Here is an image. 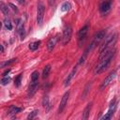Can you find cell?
I'll return each instance as SVG.
<instances>
[{
  "label": "cell",
  "mask_w": 120,
  "mask_h": 120,
  "mask_svg": "<svg viewBox=\"0 0 120 120\" xmlns=\"http://www.w3.org/2000/svg\"><path fill=\"white\" fill-rule=\"evenodd\" d=\"M8 82H9V78H8V77H6V76H5V77L0 81V83H1V84H3V85H5V84H7Z\"/></svg>",
  "instance_id": "27"
},
{
  "label": "cell",
  "mask_w": 120,
  "mask_h": 120,
  "mask_svg": "<svg viewBox=\"0 0 120 120\" xmlns=\"http://www.w3.org/2000/svg\"><path fill=\"white\" fill-rule=\"evenodd\" d=\"M17 32L22 36V38H23L22 37V33L24 32V27H23V22L21 19H18L17 20Z\"/></svg>",
  "instance_id": "15"
},
{
  "label": "cell",
  "mask_w": 120,
  "mask_h": 120,
  "mask_svg": "<svg viewBox=\"0 0 120 120\" xmlns=\"http://www.w3.org/2000/svg\"><path fill=\"white\" fill-rule=\"evenodd\" d=\"M21 111H22L21 108H18V107H15V106H11L10 110H9V113L10 114H16V113L20 112Z\"/></svg>",
  "instance_id": "21"
},
{
  "label": "cell",
  "mask_w": 120,
  "mask_h": 120,
  "mask_svg": "<svg viewBox=\"0 0 120 120\" xmlns=\"http://www.w3.org/2000/svg\"><path fill=\"white\" fill-rule=\"evenodd\" d=\"M38 88V80L31 81V83L29 84L28 91H27V97L28 98H32L35 95V93L37 92Z\"/></svg>",
  "instance_id": "7"
},
{
  "label": "cell",
  "mask_w": 120,
  "mask_h": 120,
  "mask_svg": "<svg viewBox=\"0 0 120 120\" xmlns=\"http://www.w3.org/2000/svg\"><path fill=\"white\" fill-rule=\"evenodd\" d=\"M9 71H10V69H7V70H6V71L3 73V76H4V77H5V76H7V75L9 73Z\"/></svg>",
  "instance_id": "30"
},
{
  "label": "cell",
  "mask_w": 120,
  "mask_h": 120,
  "mask_svg": "<svg viewBox=\"0 0 120 120\" xmlns=\"http://www.w3.org/2000/svg\"><path fill=\"white\" fill-rule=\"evenodd\" d=\"M8 7H10V8H12V10H14L15 12H18V8H17V7H16L15 5H13L12 3H9V4H8Z\"/></svg>",
  "instance_id": "28"
},
{
  "label": "cell",
  "mask_w": 120,
  "mask_h": 120,
  "mask_svg": "<svg viewBox=\"0 0 120 120\" xmlns=\"http://www.w3.org/2000/svg\"><path fill=\"white\" fill-rule=\"evenodd\" d=\"M40 40H38V41H35V42H33V43H31L30 45H29V49L31 50V51H36L38 47H39V45H40Z\"/></svg>",
  "instance_id": "18"
},
{
  "label": "cell",
  "mask_w": 120,
  "mask_h": 120,
  "mask_svg": "<svg viewBox=\"0 0 120 120\" xmlns=\"http://www.w3.org/2000/svg\"><path fill=\"white\" fill-rule=\"evenodd\" d=\"M50 71H51V66H50V65L45 66V68H44L43 70H42V78H43V79H46V78L49 76Z\"/></svg>",
  "instance_id": "17"
},
{
  "label": "cell",
  "mask_w": 120,
  "mask_h": 120,
  "mask_svg": "<svg viewBox=\"0 0 120 120\" xmlns=\"http://www.w3.org/2000/svg\"><path fill=\"white\" fill-rule=\"evenodd\" d=\"M3 51H4V49H3V47L0 45V52H3Z\"/></svg>",
  "instance_id": "33"
},
{
  "label": "cell",
  "mask_w": 120,
  "mask_h": 120,
  "mask_svg": "<svg viewBox=\"0 0 120 120\" xmlns=\"http://www.w3.org/2000/svg\"><path fill=\"white\" fill-rule=\"evenodd\" d=\"M115 41H116V34L113 35V36L108 37V38L105 39V41L101 44V46H100V48H99V53H101L103 51L109 49V47H110L111 45H113V44L115 43Z\"/></svg>",
  "instance_id": "3"
},
{
  "label": "cell",
  "mask_w": 120,
  "mask_h": 120,
  "mask_svg": "<svg viewBox=\"0 0 120 120\" xmlns=\"http://www.w3.org/2000/svg\"><path fill=\"white\" fill-rule=\"evenodd\" d=\"M72 35V28L70 25H66L63 30V36H62V43L63 45H66L69 42Z\"/></svg>",
  "instance_id": "5"
},
{
  "label": "cell",
  "mask_w": 120,
  "mask_h": 120,
  "mask_svg": "<svg viewBox=\"0 0 120 120\" xmlns=\"http://www.w3.org/2000/svg\"><path fill=\"white\" fill-rule=\"evenodd\" d=\"M88 29H89V25L88 24H85L84 26H82L79 33H78V41H79V46H82V44L83 43L84 39L86 38V36H87V33H88Z\"/></svg>",
  "instance_id": "6"
},
{
  "label": "cell",
  "mask_w": 120,
  "mask_h": 120,
  "mask_svg": "<svg viewBox=\"0 0 120 120\" xmlns=\"http://www.w3.org/2000/svg\"><path fill=\"white\" fill-rule=\"evenodd\" d=\"M90 87V83H88L86 86H85V91H84V93H83V95H82V97H85L86 96V94L88 93V88Z\"/></svg>",
  "instance_id": "29"
},
{
  "label": "cell",
  "mask_w": 120,
  "mask_h": 120,
  "mask_svg": "<svg viewBox=\"0 0 120 120\" xmlns=\"http://www.w3.org/2000/svg\"><path fill=\"white\" fill-rule=\"evenodd\" d=\"M115 54V49H107L100 53L99 61L95 68V74H99L104 71L110 65Z\"/></svg>",
  "instance_id": "1"
},
{
  "label": "cell",
  "mask_w": 120,
  "mask_h": 120,
  "mask_svg": "<svg viewBox=\"0 0 120 120\" xmlns=\"http://www.w3.org/2000/svg\"><path fill=\"white\" fill-rule=\"evenodd\" d=\"M1 25H2V24H1V22H0V29H1Z\"/></svg>",
  "instance_id": "34"
},
{
  "label": "cell",
  "mask_w": 120,
  "mask_h": 120,
  "mask_svg": "<svg viewBox=\"0 0 120 120\" xmlns=\"http://www.w3.org/2000/svg\"><path fill=\"white\" fill-rule=\"evenodd\" d=\"M115 76H116V71H115V70L112 71V72L105 78V80L102 82V83H101V85H100V90H102V89H104L105 87H107V86L112 82V80L115 78Z\"/></svg>",
  "instance_id": "8"
},
{
  "label": "cell",
  "mask_w": 120,
  "mask_h": 120,
  "mask_svg": "<svg viewBox=\"0 0 120 120\" xmlns=\"http://www.w3.org/2000/svg\"><path fill=\"white\" fill-rule=\"evenodd\" d=\"M38 110H35V111H33L28 116H27V119H33L37 114H38Z\"/></svg>",
  "instance_id": "26"
},
{
  "label": "cell",
  "mask_w": 120,
  "mask_h": 120,
  "mask_svg": "<svg viewBox=\"0 0 120 120\" xmlns=\"http://www.w3.org/2000/svg\"><path fill=\"white\" fill-rule=\"evenodd\" d=\"M70 8H71L70 3H69V2H65V3H63V5L61 6V10H62V11H68V10L70 9Z\"/></svg>",
  "instance_id": "20"
},
{
  "label": "cell",
  "mask_w": 120,
  "mask_h": 120,
  "mask_svg": "<svg viewBox=\"0 0 120 120\" xmlns=\"http://www.w3.org/2000/svg\"><path fill=\"white\" fill-rule=\"evenodd\" d=\"M38 71H34L33 73H32V75H31V81H37V80H38Z\"/></svg>",
  "instance_id": "25"
},
{
  "label": "cell",
  "mask_w": 120,
  "mask_h": 120,
  "mask_svg": "<svg viewBox=\"0 0 120 120\" xmlns=\"http://www.w3.org/2000/svg\"><path fill=\"white\" fill-rule=\"evenodd\" d=\"M56 41H57V38H52L49 39V41L47 43V49H48L49 52H52L54 49Z\"/></svg>",
  "instance_id": "14"
},
{
  "label": "cell",
  "mask_w": 120,
  "mask_h": 120,
  "mask_svg": "<svg viewBox=\"0 0 120 120\" xmlns=\"http://www.w3.org/2000/svg\"><path fill=\"white\" fill-rule=\"evenodd\" d=\"M44 14H45V7L42 3H38L37 7V22L38 25L42 24Z\"/></svg>",
  "instance_id": "4"
},
{
  "label": "cell",
  "mask_w": 120,
  "mask_h": 120,
  "mask_svg": "<svg viewBox=\"0 0 120 120\" xmlns=\"http://www.w3.org/2000/svg\"><path fill=\"white\" fill-rule=\"evenodd\" d=\"M21 81H22V74H19V75L15 78V80H14V84H15V86L19 87L20 84H21Z\"/></svg>",
  "instance_id": "24"
},
{
  "label": "cell",
  "mask_w": 120,
  "mask_h": 120,
  "mask_svg": "<svg viewBox=\"0 0 120 120\" xmlns=\"http://www.w3.org/2000/svg\"><path fill=\"white\" fill-rule=\"evenodd\" d=\"M4 25H5V27L8 29V30H11L12 29V24H11V22H10V20L9 19H5V21H4Z\"/></svg>",
  "instance_id": "22"
},
{
  "label": "cell",
  "mask_w": 120,
  "mask_h": 120,
  "mask_svg": "<svg viewBox=\"0 0 120 120\" xmlns=\"http://www.w3.org/2000/svg\"><path fill=\"white\" fill-rule=\"evenodd\" d=\"M17 2H19L21 5H24L25 4V0H17Z\"/></svg>",
  "instance_id": "31"
},
{
  "label": "cell",
  "mask_w": 120,
  "mask_h": 120,
  "mask_svg": "<svg viewBox=\"0 0 120 120\" xmlns=\"http://www.w3.org/2000/svg\"><path fill=\"white\" fill-rule=\"evenodd\" d=\"M42 105L43 107L45 108L46 111H49L51 109V103H50V99H49V97L48 95H45L43 97V99H42Z\"/></svg>",
  "instance_id": "16"
},
{
  "label": "cell",
  "mask_w": 120,
  "mask_h": 120,
  "mask_svg": "<svg viewBox=\"0 0 120 120\" xmlns=\"http://www.w3.org/2000/svg\"><path fill=\"white\" fill-rule=\"evenodd\" d=\"M68 97H69V92H68V91L66 92V93L63 95V97H62V98H61V101H60L59 108H58V112H59V113H61V112L64 111V109H65V107H66V105H67V103H68Z\"/></svg>",
  "instance_id": "10"
},
{
  "label": "cell",
  "mask_w": 120,
  "mask_h": 120,
  "mask_svg": "<svg viewBox=\"0 0 120 120\" xmlns=\"http://www.w3.org/2000/svg\"><path fill=\"white\" fill-rule=\"evenodd\" d=\"M17 59L15 58H13V59H10V60H8V61H6V62H3V63H0V68H4V67H7V66H8V65H10V64H12L13 62H15Z\"/></svg>",
  "instance_id": "23"
},
{
  "label": "cell",
  "mask_w": 120,
  "mask_h": 120,
  "mask_svg": "<svg viewBox=\"0 0 120 120\" xmlns=\"http://www.w3.org/2000/svg\"><path fill=\"white\" fill-rule=\"evenodd\" d=\"M76 72H77V68L74 67V68H72V70L70 71V73L68 75V77H67V78L65 79V81H64V85H65V86H68V85L70 83V82H71V80L73 79V77L75 76Z\"/></svg>",
  "instance_id": "12"
},
{
  "label": "cell",
  "mask_w": 120,
  "mask_h": 120,
  "mask_svg": "<svg viewBox=\"0 0 120 120\" xmlns=\"http://www.w3.org/2000/svg\"><path fill=\"white\" fill-rule=\"evenodd\" d=\"M54 1H55V0H49V5H50V6H52V5H53V3H54Z\"/></svg>",
  "instance_id": "32"
},
{
  "label": "cell",
  "mask_w": 120,
  "mask_h": 120,
  "mask_svg": "<svg viewBox=\"0 0 120 120\" xmlns=\"http://www.w3.org/2000/svg\"><path fill=\"white\" fill-rule=\"evenodd\" d=\"M115 109H116V103H115V99H113V100H112V102H111V104H110L108 112H107L105 115H103V116L101 117V119H105V120L111 119L112 116L113 115L114 112H115Z\"/></svg>",
  "instance_id": "9"
},
{
  "label": "cell",
  "mask_w": 120,
  "mask_h": 120,
  "mask_svg": "<svg viewBox=\"0 0 120 120\" xmlns=\"http://www.w3.org/2000/svg\"><path fill=\"white\" fill-rule=\"evenodd\" d=\"M91 108H92V102H89L86 105V107L84 108L83 112H82V119H84V120L88 119L89 113H90V111H91Z\"/></svg>",
  "instance_id": "13"
},
{
  "label": "cell",
  "mask_w": 120,
  "mask_h": 120,
  "mask_svg": "<svg viewBox=\"0 0 120 120\" xmlns=\"http://www.w3.org/2000/svg\"><path fill=\"white\" fill-rule=\"evenodd\" d=\"M0 9L3 12L4 15H8V8L5 3H1L0 4Z\"/></svg>",
  "instance_id": "19"
},
{
  "label": "cell",
  "mask_w": 120,
  "mask_h": 120,
  "mask_svg": "<svg viewBox=\"0 0 120 120\" xmlns=\"http://www.w3.org/2000/svg\"><path fill=\"white\" fill-rule=\"evenodd\" d=\"M105 35H106L105 30H100V31H98V33H96L95 36H94V38H93V41H92L91 44L87 47V48L89 49V51H92L98 44H99L100 41L105 38Z\"/></svg>",
  "instance_id": "2"
},
{
  "label": "cell",
  "mask_w": 120,
  "mask_h": 120,
  "mask_svg": "<svg viewBox=\"0 0 120 120\" xmlns=\"http://www.w3.org/2000/svg\"><path fill=\"white\" fill-rule=\"evenodd\" d=\"M111 8H112V0H105L100 5L99 10L101 13H106L111 9Z\"/></svg>",
  "instance_id": "11"
}]
</instances>
